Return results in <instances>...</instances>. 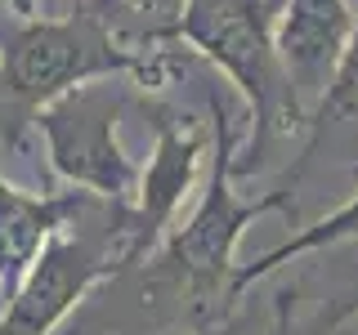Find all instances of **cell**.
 I'll use <instances>...</instances> for the list:
<instances>
[{"mask_svg":"<svg viewBox=\"0 0 358 335\" xmlns=\"http://www.w3.org/2000/svg\"><path fill=\"white\" fill-rule=\"evenodd\" d=\"M278 0H188L179 27L188 54L224 72L246 103L251 143L233 165L238 174L255 170L273 143L309 130V103L300 98L278 54Z\"/></svg>","mask_w":358,"mask_h":335,"instance_id":"6da1fadb","label":"cell"},{"mask_svg":"<svg viewBox=\"0 0 358 335\" xmlns=\"http://www.w3.org/2000/svg\"><path fill=\"white\" fill-rule=\"evenodd\" d=\"M206 107H210V126H215V152H210V179L201 188L193 215L184 223H175L171 237L157 246V273L193 299V308L201 318H215L220 308H229V290L238 277V251L246 223H255L268 210H291V188H268L260 197H238L233 179H238V134L233 121L224 112L220 94L206 89ZM224 318V313H220Z\"/></svg>","mask_w":358,"mask_h":335,"instance_id":"7a4b0ae2","label":"cell"},{"mask_svg":"<svg viewBox=\"0 0 358 335\" xmlns=\"http://www.w3.org/2000/svg\"><path fill=\"white\" fill-rule=\"evenodd\" d=\"M112 76H134L139 85H152L148 59L112 40L81 0L72 14L27 18L0 45V98L27 117L72 94L76 85L112 81Z\"/></svg>","mask_w":358,"mask_h":335,"instance_id":"3957f363","label":"cell"},{"mask_svg":"<svg viewBox=\"0 0 358 335\" xmlns=\"http://www.w3.org/2000/svg\"><path fill=\"white\" fill-rule=\"evenodd\" d=\"M121 117H126V94L112 81H90L41 107L31 121L63 184L94 197L99 206L134 210L143 165L121 148Z\"/></svg>","mask_w":358,"mask_h":335,"instance_id":"277c9868","label":"cell"},{"mask_svg":"<svg viewBox=\"0 0 358 335\" xmlns=\"http://www.w3.org/2000/svg\"><path fill=\"white\" fill-rule=\"evenodd\" d=\"M130 264L126 237H85V232H59L45 255L27 268V277L9 290L0 308V335H54L99 282Z\"/></svg>","mask_w":358,"mask_h":335,"instance_id":"5b68a950","label":"cell"},{"mask_svg":"<svg viewBox=\"0 0 358 335\" xmlns=\"http://www.w3.org/2000/svg\"><path fill=\"white\" fill-rule=\"evenodd\" d=\"M152 161L143 165V184L134 210H126V241H130V260H143L157 246L171 237L175 215L184 206V197L197 188L201 161H206L210 143H215V126L197 121L188 107L175 103H152Z\"/></svg>","mask_w":358,"mask_h":335,"instance_id":"8992f818","label":"cell"},{"mask_svg":"<svg viewBox=\"0 0 358 335\" xmlns=\"http://www.w3.org/2000/svg\"><path fill=\"white\" fill-rule=\"evenodd\" d=\"M354 14L350 0H282V18H278V54H282L287 76L296 81L300 98L318 103L327 94L336 67L354 36Z\"/></svg>","mask_w":358,"mask_h":335,"instance_id":"52a82bcc","label":"cell"},{"mask_svg":"<svg viewBox=\"0 0 358 335\" xmlns=\"http://www.w3.org/2000/svg\"><path fill=\"white\" fill-rule=\"evenodd\" d=\"M90 206L94 197L76 193V188L72 193H27L0 174V286L5 295L27 277V268L45 255V246L72 228Z\"/></svg>","mask_w":358,"mask_h":335,"instance_id":"ba28073f","label":"cell"},{"mask_svg":"<svg viewBox=\"0 0 358 335\" xmlns=\"http://www.w3.org/2000/svg\"><path fill=\"white\" fill-rule=\"evenodd\" d=\"M81 5L103 22V31L117 45L148 59L157 89L175 76V67H179L175 45H184L179 27H184L188 0H81Z\"/></svg>","mask_w":358,"mask_h":335,"instance_id":"9c48e42d","label":"cell"},{"mask_svg":"<svg viewBox=\"0 0 358 335\" xmlns=\"http://www.w3.org/2000/svg\"><path fill=\"white\" fill-rule=\"evenodd\" d=\"M350 241H358V193L345 201L341 210H331V215H322L318 223L300 228L296 237H287L282 246L264 251L255 264H242V268H238V277H233L229 304H238V299H242L255 282H264V277H268V273H278L282 264L300 260V255H309V251H327V246H350Z\"/></svg>","mask_w":358,"mask_h":335,"instance_id":"30bf717a","label":"cell"},{"mask_svg":"<svg viewBox=\"0 0 358 335\" xmlns=\"http://www.w3.org/2000/svg\"><path fill=\"white\" fill-rule=\"evenodd\" d=\"M336 121H358V27L350 36V50H345L341 67H336L327 94L309 112V134H322L327 126H336Z\"/></svg>","mask_w":358,"mask_h":335,"instance_id":"8fae6325","label":"cell"},{"mask_svg":"<svg viewBox=\"0 0 358 335\" xmlns=\"http://www.w3.org/2000/svg\"><path fill=\"white\" fill-rule=\"evenodd\" d=\"M350 318H358V282L350 290H341V295L331 299L327 308H322V318H318V331H336V327H345Z\"/></svg>","mask_w":358,"mask_h":335,"instance_id":"7c38bea8","label":"cell"},{"mask_svg":"<svg viewBox=\"0 0 358 335\" xmlns=\"http://www.w3.org/2000/svg\"><path fill=\"white\" fill-rule=\"evenodd\" d=\"M287 290H282V295H278V304H273V331H268V335H291V322H287Z\"/></svg>","mask_w":358,"mask_h":335,"instance_id":"4fadbf2b","label":"cell"},{"mask_svg":"<svg viewBox=\"0 0 358 335\" xmlns=\"http://www.w3.org/2000/svg\"><path fill=\"white\" fill-rule=\"evenodd\" d=\"M197 335H233L229 327H220V331H197Z\"/></svg>","mask_w":358,"mask_h":335,"instance_id":"5bb4252c","label":"cell"}]
</instances>
